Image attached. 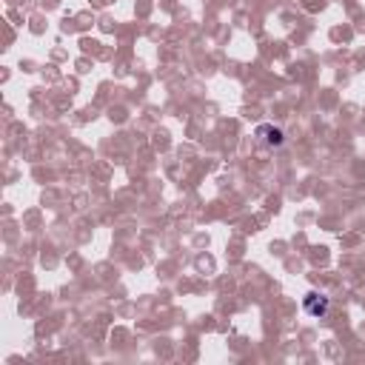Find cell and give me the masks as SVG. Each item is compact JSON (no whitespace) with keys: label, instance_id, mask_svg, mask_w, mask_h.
<instances>
[{"label":"cell","instance_id":"cell-2","mask_svg":"<svg viewBox=\"0 0 365 365\" xmlns=\"http://www.w3.org/2000/svg\"><path fill=\"white\" fill-rule=\"evenodd\" d=\"M302 308H305V314L308 317H325L328 314V308H331V299L325 297V294H319V291H308L305 297H302Z\"/></svg>","mask_w":365,"mask_h":365},{"label":"cell","instance_id":"cell-1","mask_svg":"<svg viewBox=\"0 0 365 365\" xmlns=\"http://www.w3.org/2000/svg\"><path fill=\"white\" fill-rule=\"evenodd\" d=\"M254 137H257V143H259L262 148H268V151H279V148L285 145L282 128H279V125H271V123H259V125L254 128Z\"/></svg>","mask_w":365,"mask_h":365}]
</instances>
